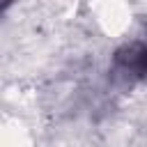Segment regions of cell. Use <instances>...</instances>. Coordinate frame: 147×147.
<instances>
[{"label": "cell", "instance_id": "cell-1", "mask_svg": "<svg viewBox=\"0 0 147 147\" xmlns=\"http://www.w3.org/2000/svg\"><path fill=\"white\" fill-rule=\"evenodd\" d=\"M9 2H11V0H5V5H9Z\"/></svg>", "mask_w": 147, "mask_h": 147}]
</instances>
